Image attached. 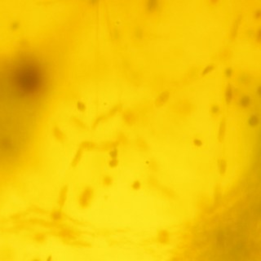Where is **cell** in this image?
I'll use <instances>...</instances> for the list:
<instances>
[{"label": "cell", "mask_w": 261, "mask_h": 261, "mask_svg": "<svg viewBox=\"0 0 261 261\" xmlns=\"http://www.w3.org/2000/svg\"><path fill=\"white\" fill-rule=\"evenodd\" d=\"M194 143H195V145H198V146H199V145H202V144L200 139H194Z\"/></svg>", "instance_id": "12"}, {"label": "cell", "mask_w": 261, "mask_h": 261, "mask_svg": "<svg viewBox=\"0 0 261 261\" xmlns=\"http://www.w3.org/2000/svg\"><path fill=\"white\" fill-rule=\"evenodd\" d=\"M239 19H237V21H235V24L233 25V28H232V36H234L236 34L237 30V28H238V25H239Z\"/></svg>", "instance_id": "7"}, {"label": "cell", "mask_w": 261, "mask_h": 261, "mask_svg": "<svg viewBox=\"0 0 261 261\" xmlns=\"http://www.w3.org/2000/svg\"><path fill=\"white\" fill-rule=\"evenodd\" d=\"M248 122H249V124H250V126L255 127V126H256L258 123H259V118H258L257 116H255V115H253V116H251V117H250V119H249V121H248Z\"/></svg>", "instance_id": "6"}, {"label": "cell", "mask_w": 261, "mask_h": 261, "mask_svg": "<svg viewBox=\"0 0 261 261\" xmlns=\"http://www.w3.org/2000/svg\"><path fill=\"white\" fill-rule=\"evenodd\" d=\"M51 217H52L54 220H59V219H61V214L59 213V211H55L54 213H52Z\"/></svg>", "instance_id": "9"}, {"label": "cell", "mask_w": 261, "mask_h": 261, "mask_svg": "<svg viewBox=\"0 0 261 261\" xmlns=\"http://www.w3.org/2000/svg\"><path fill=\"white\" fill-rule=\"evenodd\" d=\"M250 104V97H247V96H245L243 97L241 100H240V104L244 108L248 107Z\"/></svg>", "instance_id": "5"}, {"label": "cell", "mask_w": 261, "mask_h": 261, "mask_svg": "<svg viewBox=\"0 0 261 261\" xmlns=\"http://www.w3.org/2000/svg\"><path fill=\"white\" fill-rule=\"evenodd\" d=\"M231 74H232V69L230 68L227 69V70H226V75H227V77H230Z\"/></svg>", "instance_id": "11"}, {"label": "cell", "mask_w": 261, "mask_h": 261, "mask_svg": "<svg viewBox=\"0 0 261 261\" xmlns=\"http://www.w3.org/2000/svg\"><path fill=\"white\" fill-rule=\"evenodd\" d=\"M168 97H169V93L167 92H165L162 93L161 95L158 97L157 100H156V104H157V105H161V104H164L165 102L167 100Z\"/></svg>", "instance_id": "3"}, {"label": "cell", "mask_w": 261, "mask_h": 261, "mask_svg": "<svg viewBox=\"0 0 261 261\" xmlns=\"http://www.w3.org/2000/svg\"><path fill=\"white\" fill-rule=\"evenodd\" d=\"M254 206L240 203L216 220L199 244L200 261H259Z\"/></svg>", "instance_id": "1"}, {"label": "cell", "mask_w": 261, "mask_h": 261, "mask_svg": "<svg viewBox=\"0 0 261 261\" xmlns=\"http://www.w3.org/2000/svg\"><path fill=\"white\" fill-rule=\"evenodd\" d=\"M219 111H220V108H219L218 105H213L212 107H211V112L213 113V114H217Z\"/></svg>", "instance_id": "10"}, {"label": "cell", "mask_w": 261, "mask_h": 261, "mask_svg": "<svg viewBox=\"0 0 261 261\" xmlns=\"http://www.w3.org/2000/svg\"><path fill=\"white\" fill-rule=\"evenodd\" d=\"M225 99L227 104H229L232 99V87L230 86V84H229V85L227 86V88H226Z\"/></svg>", "instance_id": "4"}, {"label": "cell", "mask_w": 261, "mask_h": 261, "mask_svg": "<svg viewBox=\"0 0 261 261\" xmlns=\"http://www.w3.org/2000/svg\"><path fill=\"white\" fill-rule=\"evenodd\" d=\"M225 119L223 118L220 121V128H219V140L221 141L222 139H224L225 136Z\"/></svg>", "instance_id": "2"}, {"label": "cell", "mask_w": 261, "mask_h": 261, "mask_svg": "<svg viewBox=\"0 0 261 261\" xmlns=\"http://www.w3.org/2000/svg\"><path fill=\"white\" fill-rule=\"evenodd\" d=\"M213 68H214V67H213V65H212V64L207 65L206 68L204 69L203 72H202V74H208L209 72H211V70L213 69Z\"/></svg>", "instance_id": "8"}]
</instances>
